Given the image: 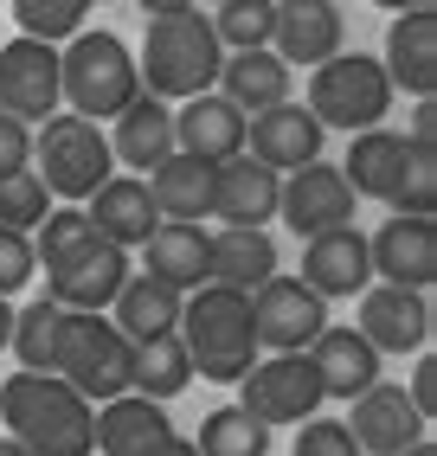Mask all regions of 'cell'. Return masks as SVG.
<instances>
[{
  "label": "cell",
  "mask_w": 437,
  "mask_h": 456,
  "mask_svg": "<svg viewBox=\"0 0 437 456\" xmlns=\"http://www.w3.org/2000/svg\"><path fill=\"white\" fill-rule=\"evenodd\" d=\"M322 123L302 103H276L264 116H244V155L264 161L270 174H296L309 161H322Z\"/></svg>",
  "instance_id": "obj_16"
},
{
  "label": "cell",
  "mask_w": 437,
  "mask_h": 456,
  "mask_svg": "<svg viewBox=\"0 0 437 456\" xmlns=\"http://www.w3.org/2000/svg\"><path fill=\"white\" fill-rule=\"evenodd\" d=\"M373 277L399 289H431L437 283V212H392V219L367 238Z\"/></svg>",
  "instance_id": "obj_13"
},
{
  "label": "cell",
  "mask_w": 437,
  "mask_h": 456,
  "mask_svg": "<svg viewBox=\"0 0 437 456\" xmlns=\"http://www.w3.org/2000/svg\"><path fill=\"white\" fill-rule=\"evenodd\" d=\"M168 456H200V450H194V437H174V444H168Z\"/></svg>",
  "instance_id": "obj_48"
},
{
  "label": "cell",
  "mask_w": 437,
  "mask_h": 456,
  "mask_svg": "<svg viewBox=\"0 0 437 456\" xmlns=\"http://www.w3.org/2000/svg\"><path fill=\"white\" fill-rule=\"evenodd\" d=\"M0 456H33L26 444H13V437H0Z\"/></svg>",
  "instance_id": "obj_49"
},
{
  "label": "cell",
  "mask_w": 437,
  "mask_h": 456,
  "mask_svg": "<svg viewBox=\"0 0 437 456\" xmlns=\"http://www.w3.org/2000/svg\"><path fill=\"white\" fill-rule=\"evenodd\" d=\"M354 405V418H341L354 431V444H360V456H405L412 444H425L431 437V424L418 418V405L405 399V386H367L360 399H348Z\"/></svg>",
  "instance_id": "obj_15"
},
{
  "label": "cell",
  "mask_w": 437,
  "mask_h": 456,
  "mask_svg": "<svg viewBox=\"0 0 437 456\" xmlns=\"http://www.w3.org/2000/svg\"><path fill=\"white\" fill-rule=\"evenodd\" d=\"M58 45H39V39H7L0 45V116L13 123H45L58 116Z\"/></svg>",
  "instance_id": "obj_12"
},
{
  "label": "cell",
  "mask_w": 437,
  "mask_h": 456,
  "mask_svg": "<svg viewBox=\"0 0 437 456\" xmlns=\"http://www.w3.org/2000/svg\"><path fill=\"white\" fill-rule=\"evenodd\" d=\"M238 392H244V411H251L264 431L270 424H309L322 411V379H316V367H309V354H270V360H258L251 373L238 379Z\"/></svg>",
  "instance_id": "obj_9"
},
{
  "label": "cell",
  "mask_w": 437,
  "mask_h": 456,
  "mask_svg": "<svg viewBox=\"0 0 437 456\" xmlns=\"http://www.w3.org/2000/svg\"><path fill=\"white\" fill-rule=\"evenodd\" d=\"M13 20H20V39L65 45V39H78V33H84L90 0H13Z\"/></svg>",
  "instance_id": "obj_36"
},
{
  "label": "cell",
  "mask_w": 437,
  "mask_h": 456,
  "mask_svg": "<svg viewBox=\"0 0 437 456\" xmlns=\"http://www.w3.org/2000/svg\"><path fill=\"white\" fill-rule=\"evenodd\" d=\"M206 238L212 232H200V225H154L148 232V277H161L168 289H180V296H194L200 283H206Z\"/></svg>",
  "instance_id": "obj_31"
},
{
  "label": "cell",
  "mask_w": 437,
  "mask_h": 456,
  "mask_svg": "<svg viewBox=\"0 0 437 456\" xmlns=\"http://www.w3.org/2000/svg\"><path fill=\"white\" fill-rule=\"evenodd\" d=\"M405 456H437V437H425V444H412Z\"/></svg>",
  "instance_id": "obj_50"
},
{
  "label": "cell",
  "mask_w": 437,
  "mask_h": 456,
  "mask_svg": "<svg viewBox=\"0 0 437 456\" xmlns=\"http://www.w3.org/2000/svg\"><path fill=\"white\" fill-rule=\"evenodd\" d=\"M405 148H412V142H405L399 129H386V123L348 135V161H341V180L354 187V200H386V193H392Z\"/></svg>",
  "instance_id": "obj_30"
},
{
  "label": "cell",
  "mask_w": 437,
  "mask_h": 456,
  "mask_svg": "<svg viewBox=\"0 0 437 456\" xmlns=\"http://www.w3.org/2000/svg\"><path fill=\"white\" fill-rule=\"evenodd\" d=\"M90 7H97V0H90Z\"/></svg>",
  "instance_id": "obj_52"
},
{
  "label": "cell",
  "mask_w": 437,
  "mask_h": 456,
  "mask_svg": "<svg viewBox=\"0 0 437 456\" xmlns=\"http://www.w3.org/2000/svg\"><path fill=\"white\" fill-rule=\"evenodd\" d=\"M302 283L316 289L322 302L334 296H360L373 283V257H367V232L360 225H334L302 238Z\"/></svg>",
  "instance_id": "obj_19"
},
{
  "label": "cell",
  "mask_w": 437,
  "mask_h": 456,
  "mask_svg": "<svg viewBox=\"0 0 437 456\" xmlns=\"http://www.w3.org/2000/svg\"><path fill=\"white\" fill-rule=\"evenodd\" d=\"M33 270H39L33 238H26V232H0V296L26 289V283H33Z\"/></svg>",
  "instance_id": "obj_41"
},
{
  "label": "cell",
  "mask_w": 437,
  "mask_h": 456,
  "mask_svg": "<svg viewBox=\"0 0 437 456\" xmlns=\"http://www.w3.org/2000/svg\"><path fill=\"white\" fill-rule=\"evenodd\" d=\"M84 238H90L84 206H52V212H45V225L33 232V257H39V264H58L65 251H78Z\"/></svg>",
  "instance_id": "obj_39"
},
{
  "label": "cell",
  "mask_w": 437,
  "mask_h": 456,
  "mask_svg": "<svg viewBox=\"0 0 437 456\" xmlns=\"http://www.w3.org/2000/svg\"><path fill=\"white\" fill-rule=\"evenodd\" d=\"M110 155L129 167V174H154L168 155H174V103H161V97H142L116 116V135H110Z\"/></svg>",
  "instance_id": "obj_27"
},
{
  "label": "cell",
  "mask_w": 437,
  "mask_h": 456,
  "mask_svg": "<svg viewBox=\"0 0 437 456\" xmlns=\"http://www.w3.org/2000/svg\"><path fill=\"white\" fill-rule=\"evenodd\" d=\"M218 65H226V45L212 39V20L194 13H168V20H148V39L136 52V77L148 97L161 103H186V97H206L218 84Z\"/></svg>",
  "instance_id": "obj_3"
},
{
  "label": "cell",
  "mask_w": 437,
  "mask_h": 456,
  "mask_svg": "<svg viewBox=\"0 0 437 456\" xmlns=\"http://www.w3.org/2000/svg\"><path fill=\"white\" fill-rule=\"evenodd\" d=\"M180 341H186V360H194L200 379H218V386H238L244 373L258 367V334H251V296L244 289H226V283H200L194 296L180 302Z\"/></svg>",
  "instance_id": "obj_2"
},
{
  "label": "cell",
  "mask_w": 437,
  "mask_h": 456,
  "mask_svg": "<svg viewBox=\"0 0 437 456\" xmlns=\"http://www.w3.org/2000/svg\"><path fill=\"white\" fill-rule=\"evenodd\" d=\"M84 225H90V238H103V245L136 251V245H148V232L161 225V212H154L142 174H110L103 187L84 200Z\"/></svg>",
  "instance_id": "obj_18"
},
{
  "label": "cell",
  "mask_w": 437,
  "mask_h": 456,
  "mask_svg": "<svg viewBox=\"0 0 437 456\" xmlns=\"http://www.w3.org/2000/svg\"><path fill=\"white\" fill-rule=\"evenodd\" d=\"M129 277H136V270H129V251L103 245V238H84L78 251H65L58 264H45V302L78 309V315H103Z\"/></svg>",
  "instance_id": "obj_10"
},
{
  "label": "cell",
  "mask_w": 437,
  "mask_h": 456,
  "mask_svg": "<svg viewBox=\"0 0 437 456\" xmlns=\"http://www.w3.org/2000/svg\"><path fill=\"white\" fill-rule=\"evenodd\" d=\"M218 97H226L238 116H264L276 103H290V65L276 58L270 45L264 52H226V65H218Z\"/></svg>",
  "instance_id": "obj_26"
},
{
  "label": "cell",
  "mask_w": 437,
  "mask_h": 456,
  "mask_svg": "<svg viewBox=\"0 0 437 456\" xmlns=\"http://www.w3.org/2000/svg\"><path fill=\"white\" fill-rule=\"evenodd\" d=\"M309 116H316L322 129H380L386 123V110H392V77L380 58H367V52H334L328 65L309 71Z\"/></svg>",
  "instance_id": "obj_6"
},
{
  "label": "cell",
  "mask_w": 437,
  "mask_h": 456,
  "mask_svg": "<svg viewBox=\"0 0 437 456\" xmlns=\"http://www.w3.org/2000/svg\"><path fill=\"white\" fill-rule=\"evenodd\" d=\"M180 289H168L161 277H129L116 289V302H110V322L129 334V341L142 347V341H154V334H174L180 328Z\"/></svg>",
  "instance_id": "obj_29"
},
{
  "label": "cell",
  "mask_w": 437,
  "mask_h": 456,
  "mask_svg": "<svg viewBox=\"0 0 437 456\" xmlns=\"http://www.w3.org/2000/svg\"><path fill=\"white\" fill-rule=\"evenodd\" d=\"M20 167H33V129L13 123V116H0V180L20 174Z\"/></svg>",
  "instance_id": "obj_42"
},
{
  "label": "cell",
  "mask_w": 437,
  "mask_h": 456,
  "mask_svg": "<svg viewBox=\"0 0 437 456\" xmlns=\"http://www.w3.org/2000/svg\"><path fill=\"white\" fill-rule=\"evenodd\" d=\"M148 200L168 225H200V219H212V167L194 155H168L148 174Z\"/></svg>",
  "instance_id": "obj_28"
},
{
  "label": "cell",
  "mask_w": 437,
  "mask_h": 456,
  "mask_svg": "<svg viewBox=\"0 0 437 456\" xmlns=\"http://www.w3.org/2000/svg\"><path fill=\"white\" fill-rule=\"evenodd\" d=\"M200 456H270V431L244 411V405H218L200 418V437H194Z\"/></svg>",
  "instance_id": "obj_33"
},
{
  "label": "cell",
  "mask_w": 437,
  "mask_h": 456,
  "mask_svg": "<svg viewBox=\"0 0 437 456\" xmlns=\"http://www.w3.org/2000/svg\"><path fill=\"white\" fill-rule=\"evenodd\" d=\"M322 328H328V302L309 289L302 277H284V270H276L270 283L251 289V334H258V347H270V354H309Z\"/></svg>",
  "instance_id": "obj_8"
},
{
  "label": "cell",
  "mask_w": 437,
  "mask_h": 456,
  "mask_svg": "<svg viewBox=\"0 0 437 456\" xmlns=\"http://www.w3.org/2000/svg\"><path fill=\"white\" fill-rule=\"evenodd\" d=\"M405 399L418 405V418H425V424L437 418V354H431V347L418 354V367H412V386H405Z\"/></svg>",
  "instance_id": "obj_43"
},
{
  "label": "cell",
  "mask_w": 437,
  "mask_h": 456,
  "mask_svg": "<svg viewBox=\"0 0 437 456\" xmlns=\"http://www.w3.org/2000/svg\"><path fill=\"white\" fill-rule=\"evenodd\" d=\"M212 7H218V0H212Z\"/></svg>",
  "instance_id": "obj_53"
},
{
  "label": "cell",
  "mask_w": 437,
  "mask_h": 456,
  "mask_svg": "<svg viewBox=\"0 0 437 456\" xmlns=\"http://www.w3.org/2000/svg\"><path fill=\"white\" fill-rule=\"evenodd\" d=\"M296 456H360V444L341 418H309L296 431Z\"/></svg>",
  "instance_id": "obj_40"
},
{
  "label": "cell",
  "mask_w": 437,
  "mask_h": 456,
  "mask_svg": "<svg viewBox=\"0 0 437 456\" xmlns=\"http://www.w3.org/2000/svg\"><path fill=\"white\" fill-rule=\"evenodd\" d=\"M58 328H65V309L58 302H26V309H13V354H20V373H52L58 360Z\"/></svg>",
  "instance_id": "obj_34"
},
{
  "label": "cell",
  "mask_w": 437,
  "mask_h": 456,
  "mask_svg": "<svg viewBox=\"0 0 437 456\" xmlns=\"http://www.w3.org/2000/svg\"><path fill=\"white\" fill-rule=\"evenodd\" d=\"M360 341L373 354H425L431 347V328H437V309H431V289H399V283H367L360 289Z\"/></svg>",
  "instance_id": "obj_11"
},
{
  "label": "cell",
  "mask_w": 437,
  "mask_h": 456,
  "mask_svg": "<svg viewBox=\"0 0 437 456\" xmlns=\"http://www.w3.org/2000/svg\"><path fill=\"white\" fill-rule=\"evenodd\" d=\"M373 7H386V0H373Z\"/></svg>",
  "instance_id": "obj_51"
},
{
  "label": "cell",
  "mask_w": 437,
  "mask_h": 456,
  "mask_svg": "<svg viewBox=\"0 0 437 456\" xmlns=\"http://www.w3.org/2000/svg\"><path fill=\"white\" fill-rule=\"evenodd\" d=\"M354 187L341 180V167L328 161H309L296 174H284V193H276V219H284L296 238H316L334 225H354Z\"/></svg>",
  "instance_id": "obj_14"
},
{
  "label": "cell",
  "mask_w": 437,
  "mask_h": 456,
  "mask_svg": "<svg viewBox=\"0 0 437 456\" xmlns=\"http://www.w3.org/2000/svg\"><path fill=\"white\" fill-rule=\"evenodd\" d=\"M0 424L33 456H90L97 450V405L58 373H13L0 379Z\"/></svg>",
  "instance_id": "obj_1"
},
{
  "label": "cell",
  "mask_w": 437,
  "mask_h": 456,
  "mask_svg": "<svg viewBox=\"0 0 437 456\" xmlns=\"http://www.w3.org/2000/svg\"><path fill=\"white\" fill-rule=\"evenodd\" d=\"M309 367L322 379V399H360L367 386H380V354L360 341V328H322L309 347Z\"/></svg>",
  "instance_id": "obj_24"
},
{
  "label": "cell",
  "mask_w": 437,
  "mask_h": 456,
  "mask_svg": "<svg viewBox=\"0 0 437 456\" xmlns=\"http://www.w3.org/2000/svg\"><path fill=\"white\" fill-rule=\"evenodd\" d=\"M405 142L425 148V155H437V97H418L412 110V129H405Z\"/></svg>",
  "instance_id": "obj_44"
},
{
  "label": "cell",
  "mask_w": 437,
  "mask_h": 456,
  "mask_svg": "<svg viewBox=\"0 0 437 456\" xmlns=\"http://www.w3.org/2000/svg\"><path fill=\"white\" fill-rule=\"evenodd\" d=\"M200 0H142V13L148 20H168V13H194Z\"/></svg>",
  "instance_id": "obj_45"
},
{
  "label": "cell",
  "mask_w": 437,
  "mask_h": 456,
  "mask_svg": "<svg viewBox=\"0 0 437 456\" xmlns=\"http://www.w3.org/2000/svg\"><path fill=\"white\" fill-rule=\"evenodd\" d=\"M7 341H13V302L0 296V347H7Z\"/></svg>",
  "instance_id": "obj_46"
},
{
  "label": "cell",
  "mask_w": 437,
  "mask_h": 456,
  "mask_svg": "<svg viewBox=\"0 0 437 456\" xmlns=\"http://www.w3.org/2000/svg\"><path fill=\"white\" fill-rule=\"evenodd\" d=\"M186 386H194V360H186V341H180V334H154V341L136 347V379H129V392H142V399H154V405H168L174 392H186Z\"/></svg>",
  "instance_id": "obj_32"
},
{
  "label": "cell",
  "mask_w": 437,
  "mask_h": 456,
  "mask_svg": "<svg viewBox=\"0 0 437 456\" xmlns=\"http://www.w3.org/2000/svg\"><path fill=\"white\" fill-rule=\"evenodd\" d=\"M386 77H392V97H431L437 90V7H412V13H392L386 26Z\"/></svg>",
  "instance_id": "obj_22"
},
{
  "label": "cell",
  "mask_w": 437,
  "mask_h": 456,
  "mask_svg": "<svg viewBox=\"0 0 437 456\" xmlns=\"http://www.w3.org/2000/svg\"><path fill=\"white\" fill-rule=\"evenodd\" d=\"M276 277V238L270 232H251V225H218L206 238V283H226V289H244L251 296L258 283Z\"/></svg>",
  "instance_id": "obj_25"
},
{
  "label": "cell",
  "mask_w": 437,
  "mask_h": 456,
  "mask_svg": "<svg viewBox=\"0 0 437 456\" xmlns=\"http://www.w3.org/2000/svg\"><path fill=\"white\" fill-rule=\"evenodd\" d=\"M58 97H65L71 116H84V123H116V116L142 97L136 52L116 33H90L84 26L78 39L58 45Z\"/></svg>",
  "instance_id": "obj_4"
},
{
  "label": "cell",
  "mask_w": 437,
  "mask_h": 456,
  "mask_svg": "<svg viewBox=\"0 0 437 456\" xmlns=\"http://www.w3.org/2000/svg\"><path fill=\"white\" fill-rule=\"evenodd\" d=\"M180 431L168 424V405L142 399V392H122V399L97 405V450L103 456H168Z\"/></svg>",
  "instance_id": "obj_23"
},
{
  "label": "cell",
  "mask_w": 437,
  "mask_h": 456,
  "mask_svg": "<svg viewBox=\"0 0 437 456\" xmlns=\"http://www.w3.org/2000/svg\"><path fill=\"white\" fill-rule=\"evenodd\" d=\"M174 155H194L206 167H226L232 155H244V116L218 97V90L174 103Z\"/></svg>",
  "instance_id": "obj_20"
},
{
  "label": "cell",
  "mask_w": 437,
  "mask_h": 456,
  "mask_svg": "<svg viewBox=\"0 0 437 456\" xmlns=\"http://www.w3.org/2000/svg\"><path fill=\"white\" fill-rule=\"evenodd\" d=\"M276 193H284V174H270L251 155H232L226 167H212V219L218 225H251V232H264L276 219Z\"/></svg>",
  "instance_id": "obj_21"
},
{
  "label": "cell",
  "mask_w": 437,
  "mask_h": 456,
  "mask_svg": "<svg viewBox=\"0 0 437 456\" xmlns=\"http://www.w3.org/2000/svg\"><path fill=\"white\" fill-rule=\"evenodd\" d=\"M386 206H392V212H437V155H425V148H405Z\"/></svg>",
  "instance_id": "obj_38"
},
{
  "label": "cell",
  "mask_w": 437,
  "mask_h": 456,
  "mask_svg": "<svg viewBox=\"0 0 437 456\" xmlns=\"http://www.w3.org/2000/svg\"><path fill=\"white\" fill-rule=\"evenodd\" d=\"M341 39H348V20H341L334 0H276V33H270V52L284 58V65L296 71H316L328 65V58L341 52Z\"/></svg>",
  "instance_id": "obj_17"
},
{
  "label": "cell",
  "mask_w": 437,
  "mask_h": 456,
  "mask_svg": "<svg viewBox=\"0 0 437 456\" xmlns=\"http://www.w3.org/2000/svg\"><path fill=\"white\" fill-rule=\"evenodd\" d=\"M45 212H52V193H45V180L33 167H20L0 180V232H26L33 238L45 225Z\"/></svg>",
  "instance_id": "obj_37"
},
{
  "label": "cell",
  "mask_w": 437,
  "mask_h": 456,
  "mask_svg": "<svg viewBox=\"0 0 437 456\" xmlns=\"http://www.w3.org/2000/svg\"><path fill=\"white\" fill-rule=\"evenodd\" d=\"M412 7H437V0H386V13H412Z\"/></svg>",
  "instance_id": "obj_47"
},
{
  "label": "cell",
  "mask_w": 437,
  "mask_h": 456,
  "mask_svg": "<svg viewBox=\"0 0 437 456\" xmlns=\"http://www.w3.org/2000/svg\"><path fill=\"white\" fill-rule=\"evenodd\" d=\"M52 373L65 379L78 399L110 405V399H122V392H129V379H136V341H129V334H122L110 315H78V309H65Z\"/></svg>",
  "instance_id": "obj_5"
},
{
  "label": "cell",
  "mask_w": 437,
  "mask_h": 456,
  "mask_svg": "<svg viewBox=\"0 0 437 456\" xmlns=\"http://www.w3.org/2000/svg\"><path fill=\"white\" fill-rule=\"evenodd\" d=\"M276 33V0H218L212 39L226 52H264Z\"/></svg>",
  "instance_id": "obj_35"
},
{
  "label": "cell",
  "mask_w": 437,
  "mask_h": 456,
  "mask_svg": "<svg viewBox=\"0 0 437 456\" xmlns=\"http://www.w3.org/2000/svg\"><path fill=\"white\" fill-rule=\"evenodd\" d=\"M33 174L45 180V193L58 200H90L116 174V155H110V135L84 116L58 110L33 129Z\"/></svg>",
  "instance_id": "obj_7"
}]
</instances>
